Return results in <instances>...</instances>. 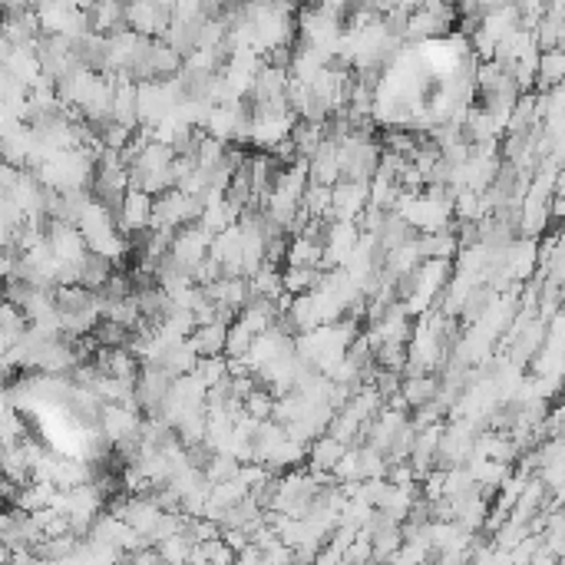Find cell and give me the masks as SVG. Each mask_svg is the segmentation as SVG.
Wrapping results in <instances>:
<instances>
[{"label":"cell","instance_id":"1","mask_svg":"<svg viewBox=\"0 0 565 565\" xmlns=\"http://www.w3.org/2000/svg\"><path fill=\"white\" fill-rule=\"evenodd\" d=\"M209 242L212 232L202 222H186L172 232V245H169V258L176 262L182 271H192L195 265L209 255Z\"/></svg>","mask_w":565,"mask_h":565},{"label":"cell","instance_id":"2","mask_svg":"<svg viewBox=\"0 0 565 565\" xmlns=\"http://www.w3.org/2000/svg\"><path fill=\"white\" fill-rule=\"evenodd\" d=\"M367 195H371V182L364 179H338L331 186V222H354L364 212Z\"/></svg>","mask_w":565,"mask_h":565},{"label":"cell","instance_id":"3","mask_svg":"<svg viewBox=\"0 0 565 565\" xmlns=\"http://www.w3.org/2000/svg\"><path fill=\"white\" fill-rule=\"evenodd\" d=\"M113 222L126 238L146 232L152 222V195L143 189H126L123 205H119V212L113 215Z\"/></svg>","mask_w":565,"mask_h":565},{"label":"cell","instance_id":"4","mask_svg":"<svg viewBox=\"0 0 565 565\" xmlns=\"http://www.w3.org/2000/svg\"><path fill=\"white\" fill-rule=\"evenodd\" d=\"M123 7H126L123 0H93V4L83 10L86 27H90L93 34H100V37H110L113 30L126 27L123 24Z\"/></svg>","mask_w":565,"mask_h":565},{"label":"cell","instance_id":"5","mask_svg":"<svg viewBox=\"0 0 565 565\" xmlns=\"http://www.w3.org/2000/svg\"><path fill=\"white\" fill-rule=\"evenodd\" d=\"M225 328L222 321H209V324H195L189 331L186 344L195 351V357H215L225 351Z\"/></svg>","mask_w":565,"mask_h":565},{"label":"cell","instance_id":"6","mask_svg":"<svg viewBox=\"0 0 565 565\" xmlns=\"http://www.w3.org/2000/svg\"><path fill=\"white\" fill-rule=\"evenodd\" d=\"M562 76H565V53L562 47H552V50H539L536 53V93L542 90H552V86H562Z\"/></svg>","mask_w":565,"mask_h":565},{"label":"cell","instance_id":"7","mask_svg":"<svg viewBox=\"0 0 565 565\" xmlns=\"http://www.w3.org/2000/svg\"><path fill=\"white\" fill-rule=\"evenodd\" d=\"M324 268L318 265H281V288L288 295H304V291H314L321 285Z\"/></svg>","mask_w":565,"mask_h":565},{"label":"cell","instance_id":"8","mask_svg":"<svg viewBox=\"0 0 565 565\" xmlns=\"http://www.w3.org/2000/svg\"><path fill=\"white\" fill-rule=\"evenodd\" d=\"M252 338H255V334L235 318V321L225 328V351H222V354H225V357H245V351H248V344H252Z\"/></svg>","mask_w":565,"mask_h":565},{"label":"cell","instance_id":"9","mask_svg":"<svg viewBox=\"0 0 565 565\" xmlns=\"http://www.w3.org/2000/svg\"><path fill=\"white\" fill-rule=\"evenodd\" d=\"M271 407H275V397H271V390H265V387H255L252 394L242 400V410L255 420H268Z\"/></svg>","mask_w":565,"mask_h":565},{"label":"cell","instance_id":"10","mask_svg":"<svg viewBox=\"0 0 565 565\" xmlns=\"http://www.w3.org/2000/svg\"><path fill=\"white\" fill-rule=\"evenodd\" d=\"M123 4H126V0H123Z\"/></svg>","mask_w":565,"mask_h":565}]
</instances>
